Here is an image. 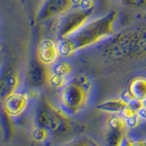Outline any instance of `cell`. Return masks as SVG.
Instances as JSON below:
<instances>
[{"label":"cell","instance_id":"6da1fadb","mask_svg":"<svg viewBox=\"0 0 146 146\" xmlns=\"http://www.w3.org/2000/svg\"><path fill=\"white\" fill-rule=\"evenodd\" d=\"M118 17L116 10H111L103 17L90 21L75 34L59 40V56L68 58L90 46L111 38L114 33V25Z\"/></svg>","mask_w":146,"mask_h":146},{"label":"cell","instance_id":"7a4b0ae2","mask_svg":"<svg viewBox=\"0 0 146 146\" xmlns=\"http://www.w3.org/2000/svg\"><path fill=\"white\" fill-rule=\"evenodd\" d=\"M102 55L113 61H127L146 56V27L121 32L105 43Z\"/></svg>","mask_w":146,"mask_h":146},{"label":"cell","instance_id":"3957f363","mask_svg":"<svg viewBox=\"0 0 146 146\" xmlns=\"http://www.w3.org/2000/svg\"><path fill=\"white\" fill-rule=\"evenodd\" d=\"M36 124L56 135L66 133L71 128V122L66 112L55 107L47 98H42L38 102L36 111Z\"/></svg>","mask_w":146,"mask_h":146},{"label":"cell","instance_id":"277c9868","mask_svg":"<svg viewBox=\"0 0 146 146\" xmlns=\"http://www.w3.org/2000/svg\"><path fill=\"white\" fill-rule=\"evenodd\" d=\"M90 12L80 9L68 11L58 17L52 26V31L59 40L65 39L81 29L90 19Z\"/></svg>","mask_w":146,"mask_h":146},{"label":"cell","instance_id":"5b68a950","mask_svg":"<svg viewBox=\"0 0 146 146\" xmlns=\"http://www.w3.org/2000/svg\"><path fill=\"white\" fill-rule=\"evenodd\" d=\"M88 100V91L72 80L64 87L60 92V102L63 111L77 114L85 106Z\"/></svg>","mask_w":146,"mask_h":146},{"label":"cell","instance_id":"8992f818","mask_svg":"<svg viewBox=\"0 0 146 146\" xmlns=\"http://www.w3.org/2000/svg\"><path fill=\"white\" fill-rule=\"evenodd\" d=\"M74 7L72 0H45L36 14L38 20H45L50 17H60Z\"/></svg>","mask_w":146,"mask_h":146},{"label":"cell","instance_id":"52a82bcc","mask_svg":"<svg viewBox=\"0 0 146 146\" xmlns=\"http://www.w3.org/2000/svg\"><path fill=\"white\" fill-rule=\"evenodd\" d=\"M51 70L48 66L41 63L38 59L32 60L29 66L27 80L29 84L34 88H40L48 83Z\"/></svg>","mask_w":146,"mask_h":146},{"label":"cell","instance_id":"ba28073f","mask_svg":"<svg viewBox=\"0 0 146 146\" xmlns=\"http://www.w3.org/2000/svg\"><path fill=\"white\" fill-rule=\"evenodd\" d=\"M29 100L25 93L14 92L3 100V111L9 117L19 116L27 107Z\"/></svg>","mask_w":146,"mask_h":146},{"label":"cell","instance_id":"9c48e42d","mask_svg":"<svg viewBox=\"0 0 146 146\" xmlns=\"http://www.w3.org/2000/svg\"><path fill=\"white\" fill-rule=\"evenodd\" d=\"M36 55H38V59L44 65H53L57 62L59 56L58 43L49 38L41 40L38 44Z\"/></svg>","mask_w":146,"mask_h":146},{"label":"cell","instance_id":"30bf717a","mask_svg":"<svg viewBox=\"0 0 146 146\" xmlns=\"http://www.w3.org/2000/svg\"><path fill=\"white\" fill-rule=\"evenodd\" d=\"M20 84V77L16 72H7L2 80L0 87H1V97L4 100L7 96L16 92L17 89Z\"/></svg>","mask_w":146,"mask_h":146},{"label":"cell","instance_id":"8fae6325","mask_svg":"<svg viewBox=\"0 0 146 146\" xmlns=\"http://www.w3.org/2000/svg\"><path fill=\"white\" fill-rule=\"evenodd\" d=\"M128 90L135 99L144 100L146 99V78L141 76L133 78L130 81Z\"/></svg>","mask_w":146,"mask_h":146},{"label":"cell","instance_id":"7c38bea8","mask_svg":"<svg viewBox=\"0 0 146 146\" xmlns=\"http://www.w3.org/2000/svg\"><path fill=\"white\" fill-rule=\"evenodd\" d=\"M127 106V104L121 99H112L98 104L96 109L100 111L111 113V114H121L122 110Z\"/></svg>","mask_w":146,"mask_h":146},{"label":"cell","instance_id":"4fadbf2b","mask_svg":"<svg viewBox=\"0 0 146 146\" xmlns=\"http://www.w3.org/2000/svg\"><path fill=\"white\" fill-rule=\"evenodd\" d=\"M126 132L127 131H117L107 129L103 134L105 146H119Z\"/></svg>","mask_w":146,"mask_h":146},{"label":"cell","instance_id":"5bb4252c","mask_svg":"<svg viewBox=\"0 0 146 146\" xmlns=\"http://www.w3.org/2000/svg\"><path fill=\"white\" fill-rule=\"evenodd\" d=\"M125 120L121 115L112 114L109 117L107 121V129L117 131H126Z\"/></svg>","mask_w":146,"mask_h":146},{"label":"cell","instance_id":"9a60e30c","mask_svg":"<svg viewBox=\"0 0 146 146\" xmlns=\"http://www.w3.org/2000/svg\"><path fill=\"white\" fill-rule=\"evenodd\" d=\"M50 70H51V73H53V74L67 78L72 73L73 66L68 61H59L55 63L53 67L50 68Z\"/></svg>","mask_w":146,"mask_h":146},{"label":"cell","instance_id":"2e32d148","mask_svg":"<svg viewBox=\"0 0 146 146\" xmlns=\"http://www.w3.org/2000/svg\"><path fill=\"white\" fill-rule=\"evenodd\" d=\"M50 135V131L40 126H35L31 131V137L34 141L38 143H43L47 141Z\"/></svg>","mask_w":146,"mask_h":146},{"label":"cell","instance_id":"e0dca14e","mask_svg":"<svg viewBox=\"0 0 146 146\" xmlns=\"http://www.w3.org/2000/svg\"><path fill=\"white\" fill-rule=\"evenodd\" d=\"M61 146H102L97 141L90 138V137H80L71 141L63 144Z\"/></svg>","mask_w":146,"mask_h":146},{"label":"cell","instance_id":"ac0fdd59","mask_svg":"<svg viewBox=\"0 0 146 146\" xmlns=\"http://www.w3.org/2000/svg\"><path fill=\"white\" fill-rule=\"evenodd\" d=\"M51 88L54 89H63L68 84V80L66 77H62L51 73L48 83Z\"/></svg>","mask_w":146,"mask_h":146},{"label":"cell","instance_id":"d6986e66","mask_svg":"<svg viewBox=\"0 0 146 146\" xmlns=\"http://www.w3.org/2000/svg\"><path fill=\"white\" fill-rule=\"evenodd\" d=\"M73 2V6H77L78 9H80V10L83 11H89L92 8H94L96 1L95 0H72Z\"/></svg>","mask_w":146,"mask_h":146},{"label":"cell","instance_id":"ffe728a7","mask_svg":"<svg viewBox=\"0 0 146 146\" xmlns=\"http://www.w3.org/2000/svg\"><path fill=\"white\" fill-rule=\"evenodd\" d=\"M143 121L139 117L138 114H136L135 116L125 120V123H126L127 128H129L130 130H132V131H135L137 129H139V128L141 127V125L143 124Z\"/></svg>","mask_w":146,"mask_h":146},{"label":"cell","instance_id":"44dd1931","mask_svg":"<svg viewBox=\"0 0 146 146\" xmlns=\"http://www.w3.org/2000/svg\"><path fill=\"white\" fill-rule=\"evenodd\" d=\"M73 80L77 82L78 84H80L82 88H84L87 91H89L91 88V82L90 81L89 78L86 75H79Z\"/></svg>","mask_w":146,"mask_h":146},{"label":"cell","instance_id":"7402d4cb","mask_svg":"<svg viewBox=\"0 0 146 146\" xmlns=\"http://www.w3.org/2000/svg\"><path fill=\"white\" fill-rule=\"evenodd\" d=\"M133 140L137 139H146V121H143L139 129L133 131V134H130Z\"/></svg>","mask_w":146,"mask_h":146},{"label":"cell","instance_id":"603a6c76","mask_svg":"<svg viewBox=\"0 0 146 146\" xmlns=\"http://www.w3.org/2000/svg\"><path fill=\"white\" fill-rule=\"evenodd\" d=\"M128 106H129L131 109L133 110V111L137 113L141 108L143 107V100H137V99L134 98L130 103H128Z\"/></svg>","mask_w":146,"mask_h":146},{"label":"cell","instance_id":"cb8c5ba5","mask_svg":"<svg viewBox=\"0 0 146 146\" xmlns=\"http://www.w3.org/2000/svg\"><path fill=\"white\" fill-rule=\"evenodd\" d=\"M121 1L130 7H143L146 5V0H121Z\"/></svg>","mask_w":146,"mask_h":146},{"label":"cell","instance_id":"d4e9b609","mask_svg":"<svg viewBox=\"0 0 146 146\" xmlns=\"http://www.w3.org/2000/svg\"><path fill=\"white\" fill-rule=\"evenodd\" d=\"M136 112L133 111L132 109H131L129 106H127L122 110V111L121 112V114L120 115L124 119V120H127V119H130V118H131V117H133V116H135L136 115Z\"/></svg>","mask_w":146,"mask_h":146},{"label":"cell","instance_id":"484cf974","mask_svg":"<svg viewBox=\"0 0 146 146\" xmlns=\"http://www.w3.org/2000/svg\"><path fill=\"white\" fill-rule=\"evenodd\" d=\"M133 143H134V140L131 138L129 133L126 132L124 136H123V138L121 139V143L119 146H134Z\"/></svg>","mask_w":146,"mask_h":146},{"label":"cell","instance_id":"4316f807","mask_svg":"<svg viewBox=\"0 0 146 146\" xmlns=\"http://www.w3.org/2000/svg\"><path fill=\"white\" fill-rule=\"evenodd\" d=\"M133 99H134V97L131 95V93L128 90L123 91V92L121 93V100H122L127 105H128V103H130Z\"/></svg>","mask_w":146,"mask_h":146},{"label":"cell","instance_id":"83f0119b","mask_svg":"<svg viewBox=\"0 0 146 146\" xmlns=\"http://www.w3.org/2000/svg\"><path fill=\"white\" fill-rule=\"evenodd\" d=\"M137 114L139 115V117L143 120V121H146V109L144 107L141 108L140 111L137 112Z\"/></svg>","mask_w":146,"mask_h":146},{"label":"cell","instance_id":"f1b7e54d","mask_svg":"<svg viewBox=\"0 0 146 146\" xmlns=\"http://www.w3.org/2000/svg\"><path fill=\"white\" fill-rule=\"evenodd\" d=\"M134 146H146V139H137L134 140Z\"/></svg>","mask_w":146,"mask_h":146},{"label":"cell","instance_id":"f546056e","mask_svg":"<svg viewBox=\"0 0 146 146\" xmlns=\"http://www.w3.org/2000/svg\"><path fill=\"white\" fill-rule=\"evenodd\" d=\"M25 94L27 96V98H29V100L34 99V98H35V96H36V92H35V90H29L27 91V93H25Z\"/></svg>","mask_w":146,"mask_h":146},{"label":"cell","instance_id":"4dcf8cb0","mask_svg":"<svg viewBox=\"0 0 146 146\" xmlns=\"http://www.w3.org/2000/svg\"><path fill=\"white\" fill-rule=\"evenodd\" d=\"M143 107L146 109V99L144 100H143Z\"/></svg>","mask_w":146,"mask_h":146}]
</instances>
